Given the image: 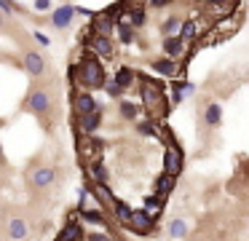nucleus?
<instances>
[{
	"label": "nucleus",
	"instance_id": "f257e3e1",
	"mask_svg": "<svg viewBox=\"0 0 249 241\" xmlns=\"http://www.w3.org/2000/svg\"><path fill=\"white\" fill-rule=\"evenodd\" d=\"M140 99H142V110H145L147 118H153V121L166 118L169 110H172L163 83L156 78H147V75H140Z\"/></svg>",
	"mask_w": 249,
	"mask_h": 241
},
{
	"label": "nucleus",
	"instance_id": "f03ea898",
	"mask_svg": "<svg viewBox=\"0 0 249 241\" xmlns=\"http://www.w3.org/2000/svg\"><path fill=\"white\" fill-rule=\"evenodd\" d=\"M105 80H107L105 64L99 62V56H94L86 48L81 62L75 64V80H72V83H78V89H83V91H91V89H102Z\"/></svg>",
	"mask_w": 249,
	"mask_h": 241
},
{
	"label": "nucleus",
	"instance_id": "7ed1b4c3",
	"mask_svg": "<svg viewBox=\"0 0 249 241\" xmlns=\"http://www.w3.org/2000/svg\"><path fill=\"white\" fill-rule=\"evenodd\" d=\"M51 107H54V96H51V91L43 89V86L30 89L27 96H24V110L38 115V118H46L51 112Z\"/></svg>",
	"mask_w": 249,
	"mask_h": 241
},
{
	"label": "nucleus",
	"instance_id": "20e7f679",
	"mask_svg": "<svg viewBox=\"0 0 249 241\" xmlns=\"http://www.w3.org/2000/svg\"><path fill=\"white\" fill-rule=\"evenodd\" d=\"M75 150L78 155H81V164H91V161H105V142L102 139H97L91 134V137H78L75 139Z\"/></svg>",
	"mask_w": 249,
	"mask_h": 241
},
{
	"label": "nucleus",
	"instance_id": "39448f33",
	"mask_svg": "<svg viewBox=\"0 0 249 241\" xmlns=\"http://www.w3.org/2000/svg\"><path fill=\"white\" fill-rule=\"evenodd\" d=\"M156 222L158 220L153 217V214H147L145 209H131V217H129V222H126V230H131V233H137V236H150L153 230H156Z\"/></svg>",
	"mask_w": 249,
	"mask_h": 241
},
{
	"label": "nucleus",
	"instance_id": "423d86ee",
	"mask_svg": "<svg viewBox=\"0 0 249 241\" xmlns=\"http://www.w3.org/2000/svg\"><path fill=\"white\" fill-rule=\"evenodd\" d=\"M56 182V169L54 166H38V169H33L27 174V187L35 193L46 190V187H51Z\"/></svg>",
	"mask_w": 249,
	"mask_h": 241
},
{
	"label": "nucleus",
	"instance_id": "0eeeda50",
	"mask_svg": "<svg viewBox=\"0 0 249 241\" xmlns=\"http://www.w3.org/2000/svg\"><path fill=\"white\" fill-rule=\"evenodd\" d=\"M54 241H86V230H83V222L78 220V212H67V222L62 225V230L56 233Z\"/></svg>",
	"mask_w": 249,
	"mask_h": 241
},
{
	"label": "nucleus",
	"instance_id": "6e6552de",
	"mask_svg": "<svg viewBox=\"0 0 249 241\" xmlns=\"http://www.w3.org/2000/svg\"><path fill=\"white\" fill-rule=\"evenodd\" d=\"M102 118H105V112H102V105H99L97 110L86 112V115L75 118L78 137H91V134H97V131H99V126H102Z\"/></svg>",
	"mask_w": 249,
	"mask_h": 241
},
{
	"label": "nucleus",
	"instance_id": "1a4fd4ad",
	"mask_svg": "<svg viewBox=\"0 0 249 241\" xmlns=\"http://www.w3.org/2000/svg\"><path fill=\"white\" fill-rule=\"evenodd\" d=\"M182 166H185V155H182V148H179V142L166 145V150H163V171H166V174L179 177Z\"/></svg>",
	"mask_w": 249,
	"mask_h": 241
},
{
	"label": "nucleus",
	"instance_id": "9d476101",
	"mask_svg": "<svg viewBox=\"0 0 249 241\" xmlns=\"http://www.w3.org/2000/svg\"><path fill=\"white\" fill-rule=\"evenodd\" d=\"M70 99H72V112H75V118H81V115H86V112H91L99 107V102L94 99L91 91H83V89H72Z\"/></svg>",
	"mask_w": 249,
	"mask_h": 241
},
{
	"label": "nucleus",
	"instance_id": "9b49d317",
	"mask_svg": "<svg viewBox=\"0 0 249 241\" xmlns=\"http://www.w3.org/2000/svg\"><path fill=\"white\" fill-rule=\"evenodd\" d=\"M22 67H24V73L30 75V78H40V75L46 73V56L40 51H24V56H22Z\"/></svg>",
	"mask_w": 249,
	"mask_h": 241
},
{
	"label": "nucleus",
	"instance_id": "f8f14e48",
	"mask_svg": "<svg viewBox=\"0 0 249 241\" xmlns=\"http://www.w3.org/2000/svg\"><path fill=\"white\" fill-rule=\"evenodd\" d=\"M89 51L99 59H113L115 56V43L113 37H105V35H91L89 40Z\"/></svg>",
	"mask_w": 249,
	"mask_h": 241
},
{
	"label": "nucleus",
	"instance_id": "ddd939ff",
	"mask_svg": "<svg viewBox=\"0 0 249 241\" xmlns=\"http://www.w3.org/2000/svg\"><path fill=\"white\" fill-rule=\"evenodd\" d=\"M72 19H75V5L72 3H62L51 11V27H56V30H67Z\"/></svg>",
	"mask_w": 249,
	"mask_h": 241
},
{
	"label": "nucleus",
	"instance_id": "4468645a",
	"mask_svg": "<svg viewBox=\"0 0 249 241\" xmlns=\"http://www.w3.org/2000/svg\"><path fill=\"white\" fill-rule=\"evenodd\" d=\"M163 56L166 59H182V56H188V54H193V51H188V43L182 40L179 35H174V37H163Z\"/></svg>",
	"mask_w": 249,
	"mask_h": 241
},
{
	"label": "nucleus",
	"instance_id": "2eb2a0df",
	"mask_svg": "<svg viewBox=\"0 0 249 241\" xmlns=\"http://www.w3.org/2000/svg\"><path fill=\"white\" fill-rule=\"evenodd\" d=\"M6 233L11 241H24L30 236V225L24 217H19V214H11V217L6 220Z\"/></svg>",
	"mask_w": 249,
	"mask_h": 241
},
{
	"label": "nucleus",
	"instance_id": "dca6fc26",
	"mask_svg": "<svg viewBox=\"0 0 249 241\" xmlns=\"http://www.w3.org/2000/svg\"><path fill=\"white\" fill-rule=\"evenodd\" d=\"M89 30L94 32V35H105V37H110L115 32V19L113 16H107L105 11H99V14H94L91 16V24H89Z\"/></svg>",
	"mask_w": 249,
	"mask_h": 241
},
{
	"label": "nucleus",
	"instance_id": "f3484780",
	"mask_svg": "<svg viewBox=\"0 0 249 241\" xmlns=\"http://www.w3.org/2000/svg\"><path fill=\"white\" fill-rule=\"evenodd\" d=\"M153 70H156L158 75H163V78H182L185 75L182 64L174 62V59H166V56L156 59V62H153Z\"/></svg>",
	"mask_w": 249,
	"mask_h": 241
},
{
	"label": "nucleus",
	"instance_id": "a211bd4d",
	"mask_svg": "<svg viewBox=\"0 0 249 241\" xmlns=\"http://www.w3.org/2000/svg\"><path fill=\"white\" fill-rule=\"evenodd\" d=\"M78 212V209H75ZM78 220L81 222H89V225H94V228H105L107 225V214H105V209H94V206H86V209H81L78 212Z\"/></svg>",
	"mask_w": 249,
	"mask_h": 241
},
{
	"label": "nucleus",
	"instance_id": "6ab92c4d",
	"mask_svg": "<svg viewBox=\"0 0 249 241\" xmlns=\"http://www.w3.org/2000/svg\"><path fill=\"white\" fill-rule=\"evenodd\" d=\"M177 187V177L174 174H166V171H161V174L156 177V182H153V193L156 196H163V198H169V193Z\"/></svg>",
	"mask_w": 249,
	"mask_h": 241
},
{
	"label": "nucleus",
	"instance_id": "aec40b11",
	"mask_svg": "<svg viewBox=\"0 0 249 241\" xmlns=\"http://www.w3.org/2000/svg\"><path fill=\"white\" fill-rule=\"evenodd\" d=\"M86 174L91 182H102V185H107V180H110V171H107V166H105V161H91V164H86Z\"/></svg>",
	"mask_w": 249,
	"mask_h": 241
},
{
	"label": "nucleus",
	"instance_id": "412c9836",
	"mask_svg": "<svg viewBox=\"0 0 249 241\" xmlns=\"http://www.w3.org/2000/svg\"><path fill=\"white\" fill-rule=\"evenodd\" d=\"M113 80H115V83H118L124 91H129L131 86H134V80H137V70H134V67H126V64H124V67L115 70Z\"/></svg>",
	"mask_w": 249,
	"mask_h": 241
},
{
	"label": "nucleus",
	"instance_id": "4be33fe9",
	"mask_svg": "<svg viewBox=\"0 0 249 241\" xmlns=\"http://www.w3.org/2000/svg\"><path fill=\"white\" fill-rule=\"evenodd\" d=\"M110 212H113V217H115V225L126 228V222H129V217H131V206H129V204L121 201V198H115V204L110 206Z\"/></svg>",
	"mask_w": 249,
	"mask_h": 241
},
{
	"label": "nucleus",
	"instance_id": "5701e85b",
	"mask_svg": "<svg viewBox=\"0 0 249 241\" xmlns=\"http://www.w3.org/2000/svg\"><path fill=\"white\" fill-rule=\"evenodd\" d=\"M163 206H166V198H163V196H156V193H153V196H145V201H142V209H145L147 214H153L156 220L161 217Z\"/></svg>",
	"mask_w": 249,
	"mask_h": 241
},
{
	"label": "nucleus",
	"instance_id": "b1692460",
	"mask_svg": "<svg viewBox=\"0 0 249 241\" xmlns=\"http://www.w3.org/2000/svg\"><path fill=\"white\" fill-rule=\"evenodd\" d=\"M201 30H204V24H198L196 19H185L182 27H179V37H182L185 43H190V40H196V37L201 35Z\"/></svg>",
	"mask_w": 249,
	"mask_h": 241
},
{
	"label": "nucleus",
	"instance_id": "393cba45",
	"mask_svg": "<svg viewBox=\"0 0 249 241\" xmlns=\"http://www.w3.org/2000/svg\"><path fill=\"white\" fill-rule=\"evenodd\" d=\"M118 112H121V118H124V121H140L142 107L137 105V102H131V99H121Z\"/></svg>",
	"mask_w": 249,
	"mask_h": 241
},
{
	"label": "nucleus",
	"instance_id": "a878e982",
	"mask_svg": "<svg viewBox=\"0 0 249 241\" xmlns=\"http://www.w3.org/2000/svg\"><path fill=\"white\" fill-rule=\"evenodd\" d=\"M134 123H137V134H142V137H158V131H161L158 121H153V118H140Z\"/></svg>",
	"mask_w": 249,
	"mask_h": 241
},
{
	"label": "nucleus",
	"instance_id": "bb28decb",
	"mask_svg": "<svg viewBox=\"0 0 249 241\" xmlns=\"http://www.w3.org/2000/svg\"><path fill=\"white\" fill-rule=\"evenodd\" d=\"M115 35H118V40L124 43V46H129V43H134L137 30L131 24H126V21H115Z\"/></svg>",
	"mask_w": 249,
	"mask_h": 241
},
{
	"label": "nucleus",
	"instance_id": "cd10ccee",
	"mask_svg": "<svg viewBox=\"0 0 249 241\" xmlns=\"http://www.w3.org/2000/svg\"><path fill=\"white\" fill-rule=\"evenodd\" d=\"M204 121H206V126H220V121H222V107L217 105V102H209V105L204 107Z\"/></svg>",
	"mask_w": 249,
	"mask_h": 241
},
{
	"label": "nucleus",
	"instance_id": "c85d7f7f",
	"mask_svg": "<svg viewBox=\"0 0 249 241\" xmlns=\"http://www.w3.org/2000/svg\"><path fill=\"white\" fill-rule=\"evenodd\" d=\"M179 27H182V19H179V16H169V19L161 24V35L163 37H174V35H179Z\"/></svg>",
	"mask_w": 249,
	"mask_h": 241
},
{
	"label": "nucleus",
	"instance_id": "c756f323",
	"mask_svg": "<svg viewBox=\"0 0 249 241\" xmlns=\"http://www.w3.org/2000/svg\"><path fill=\"white\" fill-rule=\"evenodd\" d=\"M188 233V222H185V220H172V222H169V236H172V239H182V236Z\"/></svg>",
	"mask_w": 249,
	"mask_h": 241
},
{
	"label": "nucleus",
	"instance_id": "7c9ffc66",
	"mask_svg": "<svg viewBox=\"0 0 249 241\" xmlns=\"http://www.w3.org/2000/svg\"><path fill=\"white\" fill-rule=\"evenodd\" d=\"M182 83H185L182 78H177V80H174V83H172V89H169V94H172V102H169V105H179V102L185 99V91H182Z\"/></svg>",
	"mask_w": 249,
	"mask_h": 241
},
{
	"label": "nucleus",
	"instance_id": "2f4dec72",
	"mask_svg": "<svg viewBox=\"0 0 249 241\" xmlns=\"http://www.w3.org/2000/svg\"><path fill=\"white\" fill-rule=\"evenodd\" d=\"M102 89H105V94H107V96H113V99H121V96H124V89H121V86L115 83L113 78H107V80H105V86H102Z\"/></svg>",
	"mask_w": 249,
	"mask_h": 241
},
{
	"label": "nucleus",
	"instance_id": "473e14b6",
	"mask_svg": "<svg viewBox=\"0 0 249 241\" xmlns=\"http://www.w3.org/2000/svg\"><path fill=\"white\" fill-rule=\"evenodd\" d=\"M220 37H225V35H231V32H236V21H233V16H225V19L220 21Z\"/></svg>",
	"mask_w": 249,
	"mask_h": 241
},
{
	"label": "nucleus",
	"instance_id": "72a5a7b5",
	"mask_svg": "<svg viewBox=\"0 0 249 241\" xmlns=\"http://www.w3.org/2000/svg\"><path fill=\"white\" fill-rule=\"evenodd\" d=\"M86 241H115V239L107 233V230H89Z\"/></svg>",
	"mask_w": 249,
	"mask_h": 241
},
{
	"label": "nucleus",
	"instance_id": "f704fd0d",
	"mask_svg": "<svg viewBox=\"0 0 249 241\" xmlns=\"http://www.w3.org/2000/svg\"><path fill=\"white\" fill-rule=\"evenodd\" d=\"M14 11H19L17 0H0V14H14Z\"/></svg>",
	"mask_w": 249,
	"mask_h": 241
},
{
	"label": "nucleus",
	"instance_id": "c9c22d12",
	"mask_svg": "<svg viewBox=\"0 0 249 241\" xmlns=\"http://www.w3.org/2000/svg\"><path fill=\"white\" fill-rule=\"evenodd\" d=\"M35 11H51V0H35Z\"/></svg>",
	"mask_w": 249,
	"mask_h": 241
},
{
	"label": "nucleus",
	"instance_id": "e433bc0d",
	"mask_svg": "<svg viewBox=\"0 0 249 241\" xmlns=\"http://www.w3.org/2000/svg\"><path fill=\"white\" fill-rule=\"evenodd\" d=\"M35 40H38L40 46H49V43H51V40H49V35H43V32H35Z\"/></svg>",
	"mask_w": 249,
	"mask_h": 241
},
{
	"label": "nucleus",
	"instance_id": "4c0bfd02",
	"mask_svg": "<svg viewBox=\"0 0 249 241\" xmlns=\"http://www.w3.org/2000/svg\"><path fill=\"white\" fill-rule=\"evenodd\" d=\"M163 3H169V0H150V5H153V8H161Z\"/></svg>",
	"mask_w": 249,
	"mask_h": 241
},
{
	"label": "nucleus",
	"instance_id": "58836bf2",
	"mask_svg": "<svg viewBox=\"0 0 249 241\" xmlns=\"http://www.w3.org/2000/svg\"><path fill=\"white\" fill-rule=\"evenodd\" d=\"M204 3H206V5H217L220 0H204Z\"/></svg>",
	"mask_w": 249,
	"mask_h": 241
},
{
	"label": "nucleus",
	"instance_id": "ea45409f",
	"mask_svg": "<svg viewBox=\"0 0 249 241\" xmlns=\"http://www.w3.org/2000/svg\"><path fill=\"white\" fill-rule=\"evenodd\" d=\"M3 161H6V155H3V145H0V164H3Z\"/></svg>",
	"mask_w": 249,
	"mask_h": 241
},
{
	"label": "nucleus",
	"instance_id": "a19ab883",
	"mask_svg": "<svg viewBox=\"0 0 249 241\" xmlns=\"http://www.w3.org/2000/svg\"><path fill=\"white\" fill-rule=\"evenodd\" d=\"M3 24H6V19H3V14H0V27H3Z\"/></svg>",
	"mask_w": 249,
	"mask_h": 241
},
{
	"label": "nucleus",
	"instance_id": "79ce46f5",
	"mask_svg": "<svg viewBox=\"0 0 249 241\" xmlns=\"http://www.w3.org/2000/svg\"><path fill=\"white\" fill-rule=\"evenodd\" d=\"M115 241H121V239H115Z\"/></svg>",
	"mask_w": 249,
	"mask_h": 241
}]
</instances>
